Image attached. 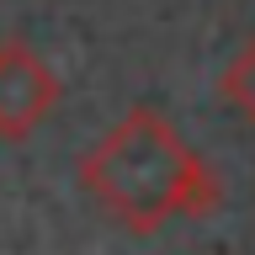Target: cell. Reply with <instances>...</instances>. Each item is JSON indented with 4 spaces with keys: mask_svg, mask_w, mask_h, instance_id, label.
<instances>
[{
    "mask_svg": "<svg viewBox=\"0 0 255 255\" xmlns=\"http://www.w3.org/2000/svg\"><path fill=\"white\" fill-rule=\"evenodd\" d=\"M75 175L80 191L133 234H159L165 223L207 218L223 202L218 170L154 107H133L128 117H117L75 159Z\"/></svg>",
    "mask_w": 255,
    "mask_h": 255,
    "instance_id": "1",
    "label": "cell"
},
{
    "mask_svg": "<svg viewBox=\"0 0 255 255\" xmlns=\"http://www.w3.org/2000/svg\"><path fill=\"white\" fill-rule=\"evenodd\" d=\"M59 96H64V85L37 48H27L21 37L0 43V138L5 143L32 138L59 112Z\"/></svg>",
    "mask_w": 255,
    "mask_h": 255,
    "instance_id": "2",
    "label": "cell"
},
{
    "mask_svg": "<svg viewBox=\"0 0 255 255\" xmlns=\"http://www.w3.org/2000/svg\"><path fill=\"white\" fill-rule=\"evenodd\" d=\"M218 101L234 112L239 123L255 128V37H245L229 53V64L218 69Z\"/></svg>",
    "mask_w": 255,
    "mask_h": 255,
    "instance_id": "3",
    "label": "cell"
}]
</instances>
